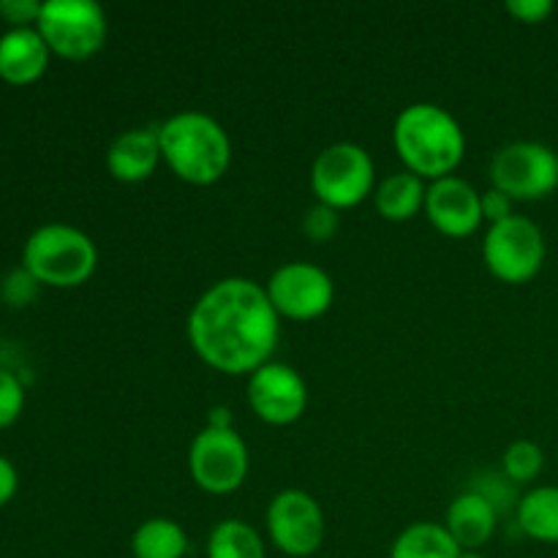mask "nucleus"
<instances>
[{
  "label": "nucleus",
  "mask_w": 558,
  "mask_h": 558,
  "mask_svg": "<svg viewBox=\"0 0 558 558\" xmlns=\"http://www.w3.org/2000/svg\"><path fill=\"white\" fill-rule=\"evenodd\" d=\"M25 409V387L16 374L0 368V430L14 425Z\"/></svg>",
  "instance_id": "nucleus-24"
},
{
  "label": "nucleus",
  "mask_w": 558,
  "mask_h": 558,
  "mask_svg": "<svg viewBox=\"0 0 558 558\" xmlns=\"http://www.w3.org/2000/svg\"><path fill=\"white\" fill-rule=\"evenodd\" d=\"M38 289H41V283H38L25 267H16V270H11L9 276L0 281V300H3L5 305H11V308H25L27 303L36 300Z\"/></svg>",
  "instance_id": "nucleus-23"
},
{
  "label": "nucleus",
  "mask_w": 558,
  "mask_h": 558,
  "mask_svg": "<svg viewBox=\"0 0 558 558\" xmlns=\"http://www.w3.org/2000/svg\"><path fill=\"white\" fill-rule=\"evenodd\" d=\"M49 47L36 27H16L0 36V80L22 87L41 80L49 65Z\"/></svg>",
  "instance_id": "nucleus-14"
},
{
  "label": "nucleus",
  "mask_w": 558,
  "mask_h": 558,
  "mask_svg": "<svg viewBox=\"0 0 558 558\" xmlns=\"http://www.w3.org/2000/svg\"><path fill=\"white\" fill-rule=\"evenodd\" d=\"M36 31L58 58L87 60L104 47L109 25L96 0H47Z\"/></svg>",
  "instance_id": "nucleus-6"
},
{
  "label": "nucleus",
  "mask_w": 558,
  "mask_h": 558,
  "mask_svg": "<svg viewBox=\"0 0 558 558\" xmlns=\"http://www.w3.org/2000/svg\"><path fill=\"white\" fill-rule=\"evenodd\" d=\"M134 558H183L189 554V537L172 518H147L131 534Z\"/></svg>",
  "instance_id": "nucleus-19"
},
{
  "label": "nucleus",
  "mask_w": 558,
  "mask_h": 558,
  "mask_svg": "<svg viewBox=\"0 0 558 558\" xmlns=\"http://www.w3.org/2000/svg\"><path fill=\"white\" fill-rule=\"evenodd\" d=\"M490 183L512 202H534L558 185V156L543 142H510L490 158Z\"/></svg>",
  "instance_id": "nucleus-8"
},
{
  "label": "nucleus",
  "mask_w": 558,
  "mask_h": 558,
  "mask_svg": "<svg viewBox=\"0 0 558 558\" xmlns=\"http://www.w3.org/2000/svg\"><path fill=\"white\" fill-rule=\"evenodd\" d=\"M545 469V452L543 447L534 445L529 439L512 441L501 456V472L512 485H526L543 474Z\"/></svg>",
  "instance_id": "nucleus-22"
},
{
  "label": "nucleus",
  "mask_w": 558,
  "mask_h": 558,
  "mask_svg": "<svg viewBox=\"0 0 558 558\" xmlns=\"http://www.w3.org/2000/svg\"><path fill=\"white\" fill-rule=\"evenodd\" d=\"M499 526V510L480 490H466L456 496L447 507L445 529L452 534L461 550H480Z\"/></svg>",
  "instance_id": "nucleus-16"
},
{
  "label": "nucleus",
  "mask_w": 558,
  "mask_h": 558,
  "mask_svg": "<svg viewBox=\"0 0 558 558\" xmlns=\"http://www.w3.org/2000/svg\"><path fill=\"white\" fill-rule=\"evenodd\" d=\"M207 558H267L265 539L251 523L227 518L207 537Z\"/></svg>",
  "instance_id": "nucleus-21"
},
{
  "label": "nucleus",
  "mask_w": 558,
  "mask_h": 558,
  "mask_svg": "<svg viewBox=\"0 0 558 558\" xmlns=\"http://www.w3.org/2000/svg\"><path fill=\"white\" fill-rule=\"evenodd\" d=\"M248 447L234 428H202L189 450L191 480L205 494H234L248 477Z\"/></svg>",
  "instance_id": "nucleus-9"
},
{
  "label": "nucleus",
  "mask_w": 558,
  "mask_h": 558,
  "mask_svg": "<svg viewBox=\"0 0 558 558\" xmlns=\"http://www.w3.org/2000/svg\"><path fill=\"white\" fill-rule=\"evenodd\" d=\"M505 9L523 25H539L554 14V0H507Z\"/></svg>",
  "instance_id": "nucleus-27"
},
{
  "label": "nucleus",
  "mask_w": 558,
  "mask_h": 558,
  "mask_svg": "<svg viewBox=\"0 0 558 558\" xmlns=\"http://www.w3.org/2000/svg\"><path fill=\"white\" fill-rule=\"evenodd\" d=\"M196 357L227 376L254 374L270 363L281 336V316L265 287L243 276L221 278L191 305L185 322Z\"/></svg>",
  "instance_id": "nucleus-1"
},
{
  "label": "nucleus",
  "mask_w": 558,
  "mask_h": 558,
  "mask_svg": "<svg viewBox=\"0 0 558 558\" xmlns=\"http://www.w3.org/2000/svg\"><path fill=\"white\" fill-rule=\"evenodd\" d=\"M392 145L409 172L430 183L450 178L466 156V134L456 114L430 101L409 104L392 123Z\"/></svg>",
  "instance_id": "nucleus-2"
},
{
  "label": "nucleus",
  "mask_w": 558,
  "mask_h": 558,
  "mask_svg": "<svg viewBox=\"0 0 558 558\" xmlns=\"http://www.w3.org/2000/svg\"><path fill=\"white\" fill-rule=\"evenodd\" d=\"M376 189L374 158L354 142L327 145L311 163V191L319 205L332 210H352L363 205Z\"/></svg>",
  "instance_id": "nucleus-5"
},
{
  "label": "nucleus",
  "mask_w": 558,
  "mask_h": 558,
  "mask_svg": "<svg viewBox=\"0 0 558 558\" xmlns=\"http://www.w3.org/2000/svg\"><path fill=\"white\" fill-rule=\"evenodd\" d=\"M510 216H515V213H512V199L505 194V191L490 185V189L483 194V218L488 223H499V221H507Z\"/></svg>",
  "instance_id": "nucleus-28"
},
{
  "label": "nucleus",
  "mask_w": 558,
  "mask_h": 558,
  "mask_svg": "<svg viewBox=\"0 0 558 558\" xmlns=\"http://www.w3.org/2000/svg\"><path fill=\"white\" fill-rule=\"evenodd\" d=\"M98 265V251L90 234L69 223H44L22 248V267L41 287L74 289L90 281Z\"/></svg>",
  "instance_id": "nucleus-4"
},
{
  "label": "nucleus",
  "mask_w": 558,
  "mask_h": 558,
  "mask_svg": "<svg viewBox=\"0 0 558 558\" xmlns=\"http://www.w3.org/2000/svg\"><path fill=\"white\" fill-rule=\"evenodd\" d=\"M545 234L532 218L510 216L490 223L483 240V259L490 276L505 283H529L545 265Z\"/></svg>",
  "instance_id": "nucleus-7"
},
{
  "label": "nucleus",
  "mask_w": 558,
  "mask_h": 558,
  "mask_svg": "<svg viewBox=\"0 0 558 558\" xmlns=\"http://www.w3.org/2000/svg\"><path fill=\"white\" fill-rule=\"evenodd\" d=\"M461 548L445 523H412L396 537L390 558H458Z\"/></svg>",
  "instance_id": "nucleus-20"
},
{
  "label": "nucleus",
  "mask_w": 558,
  "mask_h": 558,
  "mask_svg": "<svg viewBox=\"0 0 558 558\" xmlns=\"http://www.w3.org/2000/svg\"><path fill=\"white\" fill-rule=\"evenodd\" d=\"M44 3L38 0H0V20L9 25V31L16 27H36L41 20Z\"/></svg>",
  "instance_id": "nucleus-26"
},
{
  "label": "nucleus",
  "mask_w": 558,
  "mask_h": 558,
  "mask_svg": "<svg viewBox=\"0 0 558 558\" xmlns=\"http://www.w3.org/2000/svg\"><path fill=\"white\" fill-rule=\"evenodd\" d=\"M338 227H341V221H338V210H332V207L316 202L314 207L305 210L303 234L311 243H330L338 234Z\"/></svg>",
  "instance_id": "nucleus-25"
},
{
  "label": "nucleus",
  "mask_w": 558,
  "mask_h": 558,
  "mask_svg": "<svg viewBox=\"0 0 558 558\" xmlns=\"http://www.w3.org/2000/svg\"><path fill=\"white\" fill-rule=\"evenodd\" d=\"M425 216H428L430 227L436 232L447 234V238H469L477 232L483 218V194H477L469 180L441 178L425 189Z\"/></svg>",
  "instance_id": "nucleus-13"
},
{
  "label": "nucleus",
  "mask_w": 558,
  "mask_h": 558,
  "mask_svg": "<svg viewBox=\"0 0 558 558\" xmlns=\"http://www.w3.org/2000/svg\"><path fill=\"white\" fill-rule=\"evenodd\" d=\"M518 526L526 537L537 543H558V488L556 485H543L529 494H523L515 505Z\"/></svg>",
  "instance_id": "nucleus-18"
},
{
  "label": "nucleus",
  "mask_w": 558,
  "mask_h": 558,
  "mask_svg": "<svg viewBox=\"0 0 558 558\" xmlns=\"http://www.w3.org/2000/svg\"><path fill=\"white\" fill-rule=\"evenodd\" d=\"M458 558H485V556L480 554V550H461V556Z\"/></svg>",
  "instance_id": "nucleus-31"
},
{
  "label": "nucleus",
  "mask_w": 558,
  "mask_h": 558,
  "mask_svg": "<svg viewBox=\"0 0 558 558\" xmlns=\"http://www.w3.org/2000/svg\"><path fill=\"white\" fill-rule=\"evenodd\" d=\"M245 396H248L251 412L262 423L276 425V428L298 423L308 409V385L300 371L287 363H276V360L248 376Z\"/></svg>",
  "instance_id": "nucleus-12"
},
{
  "label": "nucleus",
  "mask_w": 558,
  "mask_h": 558,
  "mask_svg": "<svg viewBox=\"0 0 558 558\" xmlns=\"http://www.w3.org/2000/svg\"><path fill=\"white\" fill-rule=\"evenodd\" d=\"M16 488H20V477H16L14 463L5 456H0V507H5L14 499Z\"/></svg>",
  "instance_id": "nucleus-29"
},
{
  "label": "nucleus",
  "mask_w": 558,
  "mask_h": 558,
  "mask_svg": "<svg viewBox=\"0 0 558 558\" xmlns=\"http://www.w3.org/2000/svg\"><path fill=\"white\" fill-rule=\"evenodd\" d=\"M161 161L158 129H129L112 140L107 150V169L120 183H142Z\"/></svg>",
  "instance_id": "nucleus-15"
},
{
  "label": "nucleus",
  "mask_w": 558,
  "mask_h": 558,
  "mask_svg": "<svg viewBox=\"0 0 558 558\" xmlns=\"http://www.w3.org/2000/svg\"><path fill=\"white\" fill-rule=\"evenodd\" d=\"M161 161L183 183L213 185L232 167V140L213 114L185 109L158 125Z\"/></svg>",
  "instance_id": "nucleus-3"
},
{
  "label": "nucleus",
  "mask_w": 558,
  "mask_h": 558,
  "mask_svg": "<svg viewBox=\"0 0 558 558\" xmlns=\"http://www.w3.org/2000/svg\"><path fill=\"white\" fill-rule=\"evenodd\" d=\"M267 534L283 556L308 558L325 545V512L311 494L287 488L272 496L267 507Z\"/></svg>",
  "instance_id": "nucleus-10"
},
{
  "label": "nucleus",
  "mask_w": 558,
  "mask_h": 558,
  "mask_svg": "<svg viewBox=\"0 0 558 558\" xmlns=\"http://www.w3.org/2000/svg\"><path fill=\"white\" fill-rule=\"evenodd\" d=\"M265 292L281 319L311 322L330 311L336 283L325 267L311 262H287L272 272Z\"/></svg>",
  "instance_id": "nucleus-11"
},
{
  "label": "nucleus",
  "mask_w": 558,
  "mask_h": 558,
  "mask_svg": "<svg viewBox=\"0 0 558 558\" xmlns=\"http://www.w3.org/2000/svg\"><path fill=\"white\" fill-rule=\"evenodd\" d=\"M425 189L423 178H417L409 169L392 172L374 189V207L385 221L403 223L417 216L425 207Z\"/></svg>",
  "instance_id": "nucleus-17"
},
{
  "label": "nucleus",
  "mask_w": 558,
  "mask_h": 558,
  "mask_svg": "<svg viewBox=\"0 0 558 558\" xmlns=\"http://www.w3.org/2000/svg\"><path fill=\"white\" fill-rule=\"evenodd\" d=\"M207 428H218V430L234 428L232 409H229V407H213L210 412H207Z\"/></svg>",
  "instance_id": "nucleus-30"
}]
</instances>
